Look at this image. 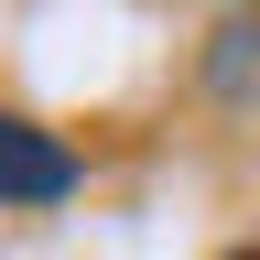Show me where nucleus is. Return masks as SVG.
<instances>
[{
    "mask_svg": "<svg viewBox=\"0 0 260 260\" xmlns=\"http://www.w3.org/2000/svg\"><path fill=\"white\" fill-rule=\"evenodd\" d=\"M228 260H260V249H228Z\"/></svg>",
    "mask_w": 260,
    "mask_h": 260,
    "instance_id": "3",
    "label": "nucleus"
},
{
    "mask_svg": "<svg viewBox=\"0 0 260 260\" xmlns=\"http://www.w3.org/2000/svg\"><path fill=\"white\" fill-rule=\"evenodd\" d=\"M206 76H217V98H249L260 87V22H228L217 32V65H206Z\"/></svg>",
    "mask_w": 260,
    "mask_h": 260,
    "instance_id": "2",
    "label": "nucleus"
},
{
    "mask_svg": "<svg viewBox=\"0 0 260 260\" xmlns=\"http://www.w3.org/2000/svg\"><path fill=\"white\" fill-rule=\"evenodd\" d=\"M65 195H76V152L0 109V206H65Z\"/></svg>",
    "mask_w": 260,
    "mask_h": 260,
    "instance_id": "1",
    "label": "nucleus"
}]
</instances>
